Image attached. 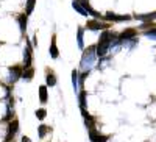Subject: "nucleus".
Instances as JSON below:
<instances>
[{
    "label": "nucleus",
    "mask_w": 156,
    "mask_h": 142,
    "mask_svg": "<svg viewBox=\"0 0 156 142\" xmlns=\"http://www.w3.org/2000/svg\"><path fill=\"white\" fill-rule=\"evenodd\" d=\"M114 39H117V34H114L109 30L103 31L101 36H100V41L97 44V56H105L108 51H109V48L112 47Z\"/></svg>",
    "instance_id": "f257e3e1"
},
{
    "label": "nucleus",
    "mask_w": 156,
    "mask_h": 142,
    "mask_svg": "<svg viewBox=\"0 0 156 142\" xmlns=\"http://www.w3.org/2000/svg\"><path fill=\"white\" fill-rule=\"evenodd\" d=\"M97 58V45H90L83 51V58H81V70L83 72H90L94 62Z\"/></svg>",
    "instance_id": "f03ea898"
},
{
    "label": "nucleus",
    "mask_w": 156,
    "mask_h": 142,
    "mask_svg": "<svg viewBox=\"0 0 156 142\" xmlns=\"http://www.w3.org/2000/svg\"><path fill=\"white\" fill-rule=\"evenodd\" d=\"M19 131V122L17 120H11L8 123V131L5 136V142H14V136Z\"/></svg>",
    "instance_id": "7ed1b4c3"
},
{
    "label": "nucleus",
    "mask_w": 156,
    "mask_h": 142,
    "mask_svg": "<svg viewBox=\"0 0 156 142\" xmlns=\"http://www.w3.org/2000/svg\"><path fill=\"white\" fill-rule=\"evenodd\" d=\"M136 34H137L136 30L128 28V30H125L123 33H120L119 36H117V44H123V42H126L129 39H136Z\"/></svg>",
    "instance_id": "20e7f679"
},
{
    "label": "nucleus",
    "mask_w": 156,
    "mask_h": 142,
    "mask_svg": "<svg viewBox=\"0 0 156 142\" xmlns=\"http://www.w3.org/2000/svg\"><path fill=\"white\" fill-rule=\"evenodd\" d=\"M22 73H23V67H20V66L9 67V83H14L17 78H20Z\"/></svg>",
    "instance_id": "39448f33"
},
{
    "label": "nucleus",
    "mask_w": 156,
    "mask_h": 142,
    "mask_svg": "<svg viewBox=\"0 0 156 142\" xmlns=\"http://www.w3.org/2000/svg\"><path fill=\"white\" fill-rule=\"evenodd\" d=\"M31 61H33V51H31V45L28 44L23 53V69L31 67Z\"/></svg>",
    "instance_id": "423d86ee"
},
{
    "label": "nucleus",
    "mask_w": 156,
    "mask_h": 142,
    "mask_svg": "<svg viewBox=\"0 0 156 142\" xmlns=\"http://www.w3.org/2000/svg\"><path fill=\"white\" fill-rule=\"evenodd\" d=\"M86 27L89 28V30H106L108 28V25H105V23H100V20L98 19H94V20H89L87 23H86Z\"/></svg>",
    "instance_id": "0eeeda50"
},
{
    "label": "nucleus",
    "mask_w": 156,
    "mask_h": 142,
    "mask_svg": "<svg viewBox=\"0 0 156 142\" xmlns=\"http://www.w3.org/2000/svg\"><path fill=\"white\" fill-rule=\"evenodd\" d=\"M78 98H80V109L83 112V117H86L87 111H86V91H84V89H81V92H80V95H78Z\"/></svg>",
    "instance_id": "6e6552de"
},
{
    "label": "nucleus",
    "mask_w": 156,
    "mask_h": 142,
    "mask_svg": "<svg viewBox=\"0 0 156 142\" xmlns=\"http://www.w3.org/2000/svg\"><path fill=\"white\" fill-rule=\"evenodd\" d=\"M47 100H48V89H47V86L44 84V86L39 87V101L44 105V103H47Z\"/></svg>",
    "instance_id": "1a4fd4ad"
},
{
    "label": "nucleus",
    "mask_w": 156,
    "mask_h": 142,
    "mask_svg": "<svg viewBox=\"0 0 156 142\" xmlns=\"http://www.w3.org/2000/svg\"><path fill=\"white\" fill-rule=\"evenodd\" d=\"M58 55H59V51H58V47H56V37L53 36L51 37V44H50V56L53 59H56Z\"/></svg>",
    "instance_id": "9d476101"
},
{
    "label": "nucleus",
    "mask_w": 156,
    "mask_h": 142,
    "mask_svg": "<svg viewBox=\"0 0 156 142\" xmlns=\"http://www.w3.org/2000/svg\"><path fill=\"white\" fill-rule=\"evenodd\" d=\"M45 86H50V87H53V86H56V76H55V73L53 72H48L47 70V76H45Z\"/></svg>",
    "instance_id": "9b49d317"
},
{
    "label": "nucleus",
    "mask_w": 156,
    "mask_h": 142,
    "mask_svg": "<svg viewBox=\"0 0 156 142\" xmlns=\"http://www.w3.org/2000/svg\"><path fill=\"white\" fill-rule=\"evenodd\" d=\"M106 20H112V22H122V20H129V16H115L112 12H108L105 16Z\"/></svg>",
    "instance_id": "f8f14e48"
},
{
    "label": "nucleus",
    "mask_w": 156,
    "mask_h": 142,
    "mask_svg": "<svg viewBox=\"0 0 156 142\" xmlns=\"http://www.w3.org/2000/svg\"><path fill=\"white\" fill-rule=\"evenodd\" d=\"M72 6H73V8H75V9H76L78 12H80L81 16H87V14H89V12H87V11L84 9V6H83V5H81L80 2H78V0H73V3H72Z\"/></svg>",
    "instance_id": "ddd939ff"
},
{
    "label": "nucleus",
    "mask_w": 156,
    "mask_h": 142,
    "mask_svg": "<svg viewBox=\"0 0 156 142\" xmlns=\"http://www.w3.org/2000/svg\"><path fill=\"white\" fill-rule=\"evenodd\" d=\"M156 17V12H151V14H144V16H142V14H136V19L137 20H142V22H150V20H153Z\"/></svg>",
    "instance_id": "4468645a"
},
{
    "label": "nucleus",
    "mask_w": 156,
    "mask_h": 142,
    "mask_svg": "<svg viewBox=\"0 0 156 142\" xmlns=\"http://www.w3.org/2000/svg\"><path fill=\"white\" fill-rule=\"evenodd\" d=\"M33 75H34V69H33V67H27V69H23L22 78L27 80V81H30V80L33 78Z\"/></svg>",
    "instance_id": "2eb2a0df"
},
{
    "label": "nucleus",
    "mask_w": 156,
    "mask_h": 142,
    "mask_svg": "<svg viewBox=\"0 0 156 142\" xmlns=\"http://www.w3.org/2000/svg\"><path fill=\"white\" fill-rule=\"evenodd\" d=\"M50 131V126H47V125H41V126H37V134H39V137L41 139H44L45 137V134Z\"/></svg>",
    "instance_id": "dca6fc26"
},
{
    "label": "nucleus",
    "mask_w": 156,
    "mask_h": 142,
    "mask_svg": "<svg viewBox=\"0 0 156 142\" xmlns=\"http://www.w3.org/2000/svg\"><path fill=\"white\" fill-rule=\"evenodd\" d=\"M17 20H19V25H20V31L23 33L25 28H27V14H20Z\"/></svg>",
    "instance_id": "f3484780"
},
{
    "label": "nucleus",
    "mask_w": 156,
    "mask_h": 142,
    "mask_svg": "<svg viewBox=\"0 0 156 142\" xmlns=\"http://www.w3.org/2000/svg\"><path fill=\"white\" fill-rule=\"evenodd\" d=\"M78 78H80V73H78V70H72V84H73L75 91L78 89Z\"/></svg>",
    "instance_id": "a211bd4d"
},
{
    "label": "nucleus",
    "mask_w": 156,
    "mask_h": 142,
    "mask_svg": "<svg viewBox=\"0 0 156 142\" xmlns=\"http://www.w3.org/2000/svg\"><path fill=\"white\" fill-rule=\"evenodd\" d=\"M45 115H47V111H45L44 108H41V109H37V111H36V117H37L39 120H44V119H45Z\"/></svg>",
    "instance_id": "6ab92c4d"
},
{
    "label": "nucleus",
    "mask_w": 156,
    "mask_h": 142,
    "mask_svg": "<svg viewBox=\"0 0 156 142\" xmlns=\"http://www.w3.org/2000/svg\"><path fill=\"white\" fill-rule=\"evenodd\" d=\"M34 2L36 0H28V3H27V11H25V14H31V11H33V8H34Z\"/></svg>",
    "instance_id": "aec40b11"
},
{
    "label": "nucleus",
    "mask_w": 156,
    "mask_h": 142,
    "mask_svg": "<svg viewBox=\"0 0 156 142\" xmlns=\"http://www.w3.org/2000/svg\"><path fill=\"white\" fill-rule=\"evenodd\" d=\"M83 33H84L83 28H78V47L80 48H83Z\"/></svg>",
    "instance_id": "412c9836"
},
{
    "label": "nucleus",
    "mask_w": 156,
    "mask_h": 142,
    "mask_svg": "<svg viewBox=\"0 0 156 142\" xmlns=\"http://www.w3.org/2000/svg\"><path fill=\"white\" fill-rule=\"evenodd\" d=\"M94 142H108V136H103V134H98V137L94 140Z\"/></svg>",
    "instance_id": "4be33fe9"
},
{
    "label": "nucleus",
    "mask_w": 156,
    "mask_h": 142,
    "mask_svg": "<svg viewBox=\"0 0 156 142\" xmlns=\"http://www.w3.org/2000/svg\"><path fill=\"white\" fill-rule=\"evenodd\" d=\"M20 142H31V139H30V137H27V136H23V137L20 139Z\"/></svg>",
    "instance_id": "5701e85b"
}]
</instances>
